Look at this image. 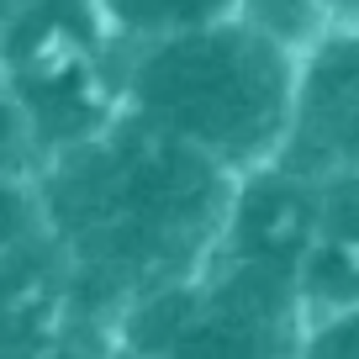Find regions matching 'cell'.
Masks as SVG:
<instances>
[{"mask_svg":"<svg viewBox=\"0 0 359 359\" xmlns=\"http://www.w3.org/2000/svg\"><path fill=\"white\" fill-rule=\"evenodd\" d=\"M233 191L238 180L206 154L122 111L101 137L48 164L43 212L74 269L111 285L127 312L217 259Z\"/></svg>","mask_w":359,"mask_h":359,"instance_id":"1","label":"cell"},{"mask_svg":"<svg viewBox=\"0 0 359 359\" xmlns=\"http://www.w3.org/2000/svg\"><path fill=\"white\" fill-rule=\"evenodd\" d=\"M291 95L296 53L243 16L137 43L127 53V111L206 154L233 180L280 158Z\"/></svg>","mask_w":359,"mask_h":359,"instance_id":"2","label":"cell"},{"mask_svg":"<svg viewBox=\"0 0 359 359\" xmlns=\"http://www.w3.org/2000/svg\"><path fill=\"white\" fill-rule=\"evenodd\" d=\"M280 164L323 180L338 169H359V27L333 22L296 58L291 133Z\"/></svg>","mask_w":359,"mask_h":359,"instance_id":"3","label":"cell"},{"mask_svg":"<svg viewBox=\"0 0 359 359\" xmlns=\"http://www.w3.org/2000/svg\"><path fill=\"white\" fill-rule=\"evenodd\" d=\"M296 291L306 317L359 306V169L317 180V217L296 264Z\"/></svg>","mask_w":359,"mask_h":359,"instance_id":"4","label":"cell"},{"mask_svg":"<svg viewBox=\"0 0 359 359\" xmlns=\"http://www.w3.org/2000/svg\"><path fill=\"white\" fill-rule=\"evenodd\" d=\"M116 37L127 48L137 43H158V37L175 32H196V27H212L222 16H238V0H95Z\"/></svg>","mask_w":359,"mask_h":359,"instance_id":"5","label":"cell"},{"mask_svg":"<svg viewBox=\"0 0 359 359\" xmlns=\"http://www.w3.org/2000/svg\"><path fill=\"white\" fill-rule=\"evenodd\" d=\"M238 16L248 27H259L264 37H275L280 48H291L296 58L338 22L327 0H238Z\"/></svg>","mask_w":359,"mask_h":359,"instance_id":"6","label":"cell"},{"mask_svg":"<svg viewBox=\"0 0 359 359\" xmlns=\"http://www.w3.org/2000/svg\"><path fill=\"white\" fill-rule=\"evenodd\" d=\"M37 164H43V154H37L32 122L11 95V85L0 79V180H27Z\"/></svg>","mask_w":359,"mask_h":359,"instance_id":"7","label":"cell"},{"mask_svg":"<svg viewBox=\"0 0 359 359\" xmlns=\"http://www.w3.org/2000/svg\"><path fill=\"white\" fill-rule=\"evenodd\" d=\"M296 359H359V306L306 317V333L296 344Z\"/></svg>","mask_w":359,"mask_h":359,"instance_id":"8","label":"cell"},{"mask_svg":"<svg viewBox=\"0 0 359 359\" xmlns=\"http://www.w3.org/2000/svg\"><path fill=\"white\" fill-rule=\"evenodd\" d=\"M32 227H48L43 191H27V180H0V254H11Z\"/></svg>","mask_w":359,"mask_h":359,"instance_id":"9","label":"cell"},{"mask_svg":"<svg viewBox=\"0 0 359 359\" xmlns=\"http://www.w3.org/2000/svg\"><path fill=\"white\" fill-rule=\"evenodd\" d=\"M327 6H333L338 22H354V27H359V0H327Z\"/></svg>","mask_w":359,"mask_h":359,"instance_id":"10","label":"cell"}]
</instances>
